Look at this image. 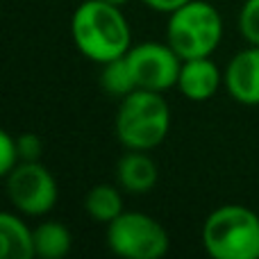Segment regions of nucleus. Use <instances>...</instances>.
Here are the masks:
<instances>
[{"label": "nucleus", "instance_id": "f257e3e1", "mask_svg": "<svg viewBox=\"0 0 259 259\" xmlns=\"http://www.w3.org/2000/svg\"><path fill=\"white\" fill-rule=\"evenodd\" d=\"M71 34L77 50L96 64H107L127 55L132 48V30L116 5L103 0H84L71 18Z\"/></svg>", "mask_w": 259, "mask_h": 259}, {"label": "nucleus", "instance_id": "f03ea898", "mask_svg": "<svg viewBox=\"0 0 259 259\" xmlns=\"http://www.w3.org/2000/svg\"><path fill=\"white\" fill-rule=\"evenodd\" d=\"M170 130V109L159 91L134 89L121 98L116 137L127 150H152Z\"/></svg>", "mask_w": 259, "mask_h": 259}, {"label": "nucleus", "instance_id": "7ed1b4c3", "mask_svg": "<svg viewBox=\"0 0 259 259\" xmlns=\"http://www.w3.org/2000/svg\"><path fill=\"white\" fill-rule=\"evenodd\" d=\"M202 246L214 259H259V216L246 205H223L207 216Z\"/></svg>", "mask_w": 259, "mask_h": 259}, {"label": "nucleus", "instance_id": "20e7f679", "mask_svg": "<svg viewBox=\"0 0 259 259\" xmlns=\"http://www.w3.org/2000/svg\"><path fill=\"white\" fill-rule=\"evenodd\" d=\"M223 39V18L207 0H191L168 14L166 41L182 59L211 57Z\"/></svg>", "mask_w": 259, "mask_h": 259}, {"label": "nucleus", "instance_id": "39448f33", "mask_svg": "<svg viewBox=\"0 0 259 259\" xmlns=\"http://www.w3.org/2000/svg\"><path fill=\"white\" fill-rule=\"evenodd\" d=\"M107 246L125 259H159L168 252L170 239L157 219L143 211H123L107 225Z\"/></svg>", "mask_w": 259, "mask_h": 259}, {"label": "nucleus", "instance_id": "423d86ee", "mask_svg": "<svg viewBox=\"0 0 259 259\" xmlns=\"http://www.w3.org/2000/svg\"><path fill=\"white\" fill-rule=\"evenodd\" d=\"M7 196L25 216H44L57 205L59 187L41 161H18L7 175Z\"/></svg>", "mask_w": 259, "mask_h": 259}, {"label": "nucleus", "instance_id": "0eeeda50", "mask_svg": "<svg viewBox=\"0 0 259 259\" xmlns=\"http://www.w3.org/2000/svg\"><path fill=\"white\" fill-rule=\"evenodd\" d=\"M125 57L139 89L164 94L170 87H178L180 68L184 59L170 48V44L143 41L139 46H132Z\"/></svg>", "mask_w": 259, "mask_h": 259}, {"label": "nucleus", "instance_id": "6e6552de", "mask_svg": "<svg viewBox=\"0 0 259 259\" xmlns=\"http://www.w3.org/2000/svg\"><path fill=\"white\" fill-rule=\"evenodd\" d=\"M225 89L237 103L259 105V46L237 53L225 68Z\"/></svg>", "mask_w": 259, "mask_h": 259}, {"label": "nucleus", "instance_id": "1a4fd4ad", "mask_svg": "<svg viewBox=\"0 0 259 259\" xmlns=\"http://www.w3.org/2000/svg\"><path fill=\"white\" fill-rule=\"evenodd\" d=\"M225 84V73H221L219 64L211 57L184 59L178 77V89L191 103H205L216 96V91Z\"/></svg>", "mask_w": 259, "mask_h": 259}, {"label": "nucleus", "instance_id": "9d476101", "mask_svg": "<svg viewBox=\"0 0 259 259\" xmlns=\"http://www.w3.org/2000/svg\"><path fill=\"white\" fill-rule=\"evenodd\" d=\"M118 184L127 193H148L157 184V164L146 155V150H130L116 166Z\"/></svg>", "mask_w": 259, "mask_h": 259}, {"label": "nucleus", "instance_id": "9b49d317", "mask_svg": "<svg viewBox=\"0 0 259 259\" xmlns=\"http://www.w3.org/2000/svg\"><path fill=\"white\" fill-rule=\"evenodd\" d=\"M36 255L34 230H30L16 214H0V257L3 259H32Z\"/></svg>", "mask_w": 259, "mask_h": 259}, {"label": "nucleus", "instance_id": "f8f14e48", "mask_svg": "<svg viewBox=\"0 0 259 259\" xmlns=\"http://www.w3.org/2000/svg\"><path fill=\"white\" fill-rule=\"evenodd\" d=\"M73 237L68 228L59 221H46L34 230L36 255L44 259H62L71 252Z\"/></svg>", "mask_w": 259, "mask_h": 259}, {"label": "nucleus", "instance_id": "ddd939ff", "mask_svg": "<svg viewBox=\"0 0 259 259\" xmlns=\"http://www.w3.org/2000/svg\"><path fill=\"white\" fill-rule=\"evenodd\" d=\"M84 211L98 223L109 225L123 214V198L118 189L109 184H96L84 196Z\"/></svg>", "mask_w": 259, "mask_h": 259}, {"label": "nucleus", "instance_id": "4468645a", "mask_svg": "<svg viewBox=\"0 0 259 259\" xmlns=\"http://www.w3.org/2000/svg\"><path fill=\"white\" fill-rule=\"evenodd\" d=\"M100 84H103V89L107 91V94L118 96V98H125L127 94H132L134 89H139L125 55L118 57V59H112V62H107V64H103Z\"/></svg>", "mask_w": 259, "mask_h": 259}, {"label": "nucleus", "instance_id": "2eb2a0df", "mask_svg": "<svg viewBox=\"0 0 259 259\" xmlns=\"http://www.w3.org/2000/svg\"><path fill=\"white\" fill-rule=\"evenodd\" d=\"M239 27L250 46H259V0H246L239 12Z\"/></svg>", "mask_w": 259, "mask_h": 259}, {"label": "nucleus", "instance_id": "dca6fc26", "mask_svg": "<svg viewBox=\"0 0 259 259\" xmlns=\"http://www.w3.org/2000/svg\"><path fill=\"white\" fill-rule=\"evenodd\" d=\"M18 161H21V157H18L16 139L9 132H0V175L7 178L16 168Z\"/></svg>", "mask_w": 259, "mask_h": 259}, {"label": "nucleus", "instance_id": "f3484780", "mask_svg": "<svg viewBox=\"0 0 259 259\" xmlns=\"http://www.w3.org/2000/svg\"><path fill=\"white\" fill-rule=\"evenodd\" d=\"M16 146H18V157L21 161H39L41 157V139L32 132H25L16 139Z\"/></svg>", "mask_w": 259, "mask_h": 259}, {"label": "nucleus", "instance_id": "a211bd4d", "mask_svg": "<svg viewBox=\"0 0 259 259\" xmlns=\"http://www.w3.org/2000/svg\"><path fill=\"white\" fill-rule=\"evenodd\" d=\"M146 7H150L152 12H159V14H173L178 12L180 7H184L187 3L191 0H143Z\"/></svg>", "mask_w": 259, "mask_h": 259}, {"label": "nucleus", "instance_id": "6ab92c4d", "mask_svg": "<svg viewBox=\"0 0 259 259\" xmlns=\"http://www.w3.org/2000/svg\"><path fill=\"white\" fill-rule=\"evenodd\" d=\"M103 3H109V5H116V7H123V5H127L130 0H103Z\"/></svg>", "mask_w": 259, "mask_h": 259}]
</instances>
